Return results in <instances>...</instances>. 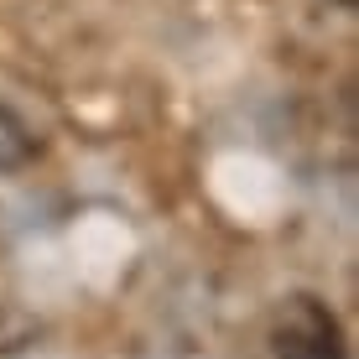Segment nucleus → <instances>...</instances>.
<instances>
[{"label": "nucleus", "instance_id": "obj_1", "mask_svg": "<svg viewBox=\"0 0 359 359\" xmlns=\"http://www.w3.org/2000/svg\"><path fill=\"white\" fill-rule=\"evenodd\" d=\"M271 354L276 359H344V328L333 307L313 292L281 297L271 318Z\"/></svg>", "mask_w": 359, "mask_h": 359}, {"label": "nucleus", "instance_id": "obj_3", "mask_svg": "<svg viewBox=\"0 0 359 359\" xmlns=\"http://www.w3.org/2000/svg\"><path fill=\"white\" fill-rule=\"evenodd\" d=\"M339 6H354V0H339Z\"/></svg>", "mask_w": 359, "mask_h": 359}, {"label": "nucleus", "instance_id": "obj_2", "mask_svg": "<svg viewBox=\"0 0 359 359\" xmlns=\"http://www.w3.org/2000/svg\"><path fill=\"white\" fill-rule=\"evenodd\" d=\"M36 151H42V135H36L11 104H0V172H21Z\"/></svg>", "mask_w": 359, "mask_h": 359}]
</instances>
